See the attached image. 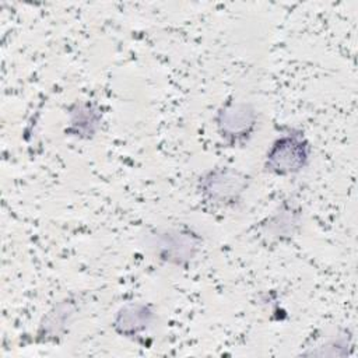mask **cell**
Here are the masks:
<instances>
[{"mask_svg":"<svg viewBox=\"0 0 358 358\" xmlns=\"http://www.w3.org/2000/svg\"><path fill=\"white\" fill-rule=\"evenodd\" d=\"M309 143L301 133H288L278 137L266 155L264 168L274 175L296 173L308 164Z\"/></svg>","mask_w":358,"mask_h":358,"instance_id":"cell-1","label":"cell"},{"mask_svg":"<svg viewBox=\"0 0 358 358\" xmlns=\"http://www.w3.org/2000/svg\"><path fill=\"white\" fill-rule=\"evenodd\" d=\"M246 187V178L234 169L218 168L200 179L199 189L210 203L228 206L236 203Z\"/></svg>","mask_w":358,"mask_h":358,"instance_id":"cell-2","label":"cell"},{"mask_svg":"<svg viewBox=\"0 0 358 358\" xmlns=\"http://www.w3.org/2000/svg\"><path fill=\"white\" fill-rule=\"evenodd\" d=\"M256 126V113L245 102H228L217 115V127L222 138L238 143L248 140Z\"/></svg>","mask_w":358,"mask_h":358,"instance_id":"cell-3","label":"cell"},{"mask_svg":"<svg viewBox=\"0 0 358 358\" xmlns=\"http://www.w3.org/2000/svg\"><path fill=\"white\" fill-rule=\"evenodd\" d=\"M154 248L161 259L179 264L194 256L199 248V238L192 232L172 229L159 234Z\"/></svg>","mask_w":358,"mask_h":358,"instance_id":"cell-4","label":"cell"},{"mask_svg":"<svg viewBox=\"0 0 358 358\" xmlns=\"http://www.w3.org/2000/svg\"><path fill=\"white\" fill-rule=\"evenodd\" d=\"M152 312L145 305H127L122 308L113 322V327L119 334L124 337L137 336L145 330L151 322Z\"/></svg>","mask_w":358,"mask_h":358,"instance_id":"cell-5","label":"cell"},{"mask_svg":"<svg viewBox=\"0 0 358 358\" xmlns=\"http://www.w3.org/2000/svg\"><path fill=\"white\" fill-rule=\"evenodd\" d=\"M73 315V308L70 303L62 302L53 308L45 317L43 323L41 324V336L46 338H55L62 334L64 330V324L69 323L70 316Z\"/></svg>","mask_w":358,"mask_h":358,"instance_id":"cell-6","label":"cell"}]
</instances>
